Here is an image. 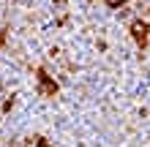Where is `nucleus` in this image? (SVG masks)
Wrapping results in <instances>:
<instances>
[{
  "instance_id": "3",
  "label": "nucleus",
  "mask_w": 150,
  "mask_h": 147,
  "mask_svg": "<svg viewBox=\"0 0 150 147\" xmlns=\"http://www.w3.org/2000/svg\"><path fill=\"white\" fill-rule=\"evenodd\" d=\"M109 6H117V3H126V0H107Z\"/></svg>"
},
{
  "instance_id": "1",
  "label": "nucleus",
  "mask_w": 150,
  "mask_h": 147,
  "mask_svg": "<svg viewBox=\"0 0 150 147\" xmlns=\"http://www.w3.org/2000/svg\"><path fill=\"white\" fill-rule=\"evenodd\" d=\"M41 82H44V93H49V96H55V90H57V87H55V84H52V82L47 79V74H41Z\"/></svg>"
},
{
  "instance_id": "2",
  "label": "nucleus",
  "mask_w": 150,
  "mask_h": 147,
  "mask_svg": "<svg viewBox=\"0 0 150 147\" xmlns=\"http://www.w3.org/2000/svg\"><path fill=\"white\" fill-rule=\"evenodd\" d=\"M145 25H134V36H137V41H139V44H145Z\"/></svg>"
}]
</instances>
